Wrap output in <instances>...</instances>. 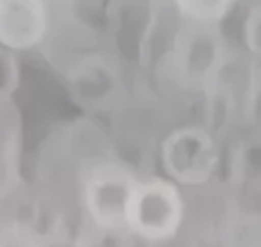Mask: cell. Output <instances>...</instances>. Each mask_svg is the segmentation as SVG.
I'll list each match as a JSON object with an SVG mask.
<instances>
[{
    "label": "cell",
    "instance_id": "1",
    "mask_svg": "<svg viewBox=\"0 0 261 247\" xmlns=\"http://www.w3.org/2000/svg\"><path fill=\"white\" fill-rule=\"evenodd\" d=\"M184 222V198L167 178H136L125 207V231L147 242L176 236Z\"/></svg>",
    "mask_w": 261,
    "mask_h": 247
},
{
    "label": "cell",
    "instance_id": "2",
    "mask_svg": "<svg viewBox=\"0 0 261 247\" xmlns=\"http://www.w3.org/2000/svg\"><path fill=\"white\" fill-rule=\"evenodd\" d=\"M136 178L122 165L102 162L89 169L82 184V200L91 222L102 231H125V207Z\"/></svg>",
    "mask_w": 261,
    "mask_h": 247
},
{
    "label": "cell",
    "instance_id": "3",
    "mask_svg": "<svg viewBox=\"0 0 261 247\" xmlns=\"http://www.w3.org/2000/svg\"><path fill=\"white\" fill-rule=\"evenodd\" d=\"M218 145L211 133L198 126H185L165 138L162 145L163 171L181 185H201L218 167Z\"/></svg>",
    "mask_w": 261,
    "mask_h": 247
},
{
    "label": "cell",
    "instance_id": "4",
    "mask_svg": "<svg viewBox=\"0 0 261 247\" xmlns=\"http://www.w3.org/2000/svg\"><path fill=\"white\" fill-rule=\"evenodd\" d=\"M174 62L189 82L203 86L216 82L227 64L225 44L216 26L191 22L176 38Z\"/></svg>",
    "mask_w": 261,
    "mask_h": 247
},
{
    "label": "cell",
    "instance_id": "5",
    "mask_svg": "<svg viewBox=\"0 0 261 247\" xmlns=\"http://www.w3.org/2000/svg\"><path fill=\"white\" fill-rule=\"evenodd\" d=\"M47 31L44 0H0V45L6 50H31Z\"/></svg>",
    "mask_w": 261,
    "mask_h": 247
},
{
    "label": "cell",
    "instance_id": "6",
    "mask_svg": "<svg viewBox=\"0 0 261 247\" xmlns=\"http://www.w3.org/2000/svg\"><path fill=\"white\" fill-rule=\"evenodd\" d=\"M189 22L214 24L221 22L232 9L234 0H172Z\"/></svg>",
    "mask_w": 261,
    "mask_h": 247
},
{
    "label": "cell",
    "instance_id": "7",
    "mask_svg": "<svg viewBox=\"0 0 261 247\" xmlns=\"http://www.w3.org/2000/svg\"><path fill=\"white\" fill-rule=\"evenodd\" d=\"M0 247H42L33 231L25 227H11L0 233Z\"/></svg>",
    "mask_w": 261,
    "mask_h": 247
},
{
    "label": "cell",
    "instance_id": "8",
    "mask_svg": "<svg viewBox=\"0 0 261 247\" xmlns=\"http://www.w3.org/2000/svg\"><path fill=\"white\" fill-rule=\"evenodd\" d=\"M245 42L252 53L261 57V8L252 9L245 22Z\"/></svg>",
    "mask_w": 261,
    "mask_h": 247
}]
</instances>
